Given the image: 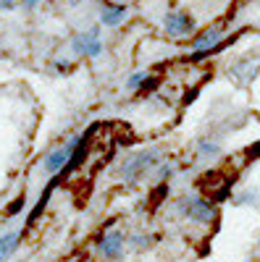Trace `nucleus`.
Segmentation results:
<instances>
[{
    "mask_svg": "<svg viewBox=\"0 0 260 262\" xmlns=\"http://www.w3.org/2000/svg\"><path fill=\"white\" fill-rule=\"evenodd\" d=\"M161 163H163V149L161 147H147V149L132 152V155L118 165V179L126 181V184H137L150 170H155Z\"/></svg>",
    "mask_w": 260,
    "mask_h": 262,
    "instance_id": "nucleus-1",
    "label": "nucleus"
},
{
    "mask_svg": "<svg viewBox=\"0 0 260 262\" xmlns=\"http://www.w3.org/2000/svg\"><path fill=\"white\" fill-rule=\"evenodd\" d=\"M176 207H179V212L187 217V221H192V223L208 226V223L215 221V207H213V202H208L205 196H200V194H187V196H182V200L176 202Z\"/></svg>",
    "mask_w": 260,
    "mask_h": 262,
    "instance_id": "nucleus-2",
    "label": "nucleus"
},
{
    "mask_svg": "<svg viewBox=\"0 0 260 262\" xmlns=\"http://www.w3.org/2000/svg\"><path fill=\"white\" fill-rule=\"evenodd\" d=\"M163 32L168 37L182 39V37H189V34L197 32V24H194V18L184 11H168L163 16Z\"/></svg>",
    "mask_w": 260,
    "mask_h": 262,
    "instance_id": "nucleus-3",
    "label": "nucleus"
},
{
    "mask_svg": "<svg viewBox=\"0 0 260 262\" xmlns=\"http://www.w3.org/2000/svg\"><path fill=\"white\" fill-rule=\"evenodd\" d=\"M71 50L76 55L87 58H100L103 55V39H100V27H92L90 32H79L71 39Z\"/></svg>",
    "mask_w": 260,
    "mask_h": 262,
    "instance_id": "nucleus-4",
    "label": "nucleus"
},
{
    "mask_svg": "<svg viewBox=\"0 0 260 262\" xmlns=\"http://www.w3.org/2000/svg\"><path fill=\"white\" fill-rule=\"evenodd\" d=\"M224 32H226V27H208V29L197 32L192 39V58H203L213 50H218L221 48L218 42H221Z\"/></svg>",
    "mask_w": 260,
    "mask_h": 262,
    "instance_id": "nucleus-5",
    "label": "nucleus"
},
{
    "mask_svg": "<svg viewBox=\"0 0 260 262\" xmlns=\"http://www.w3.org/2000/svg\"><path fill=\"white\" fill-rule=\"evenodd\" d=\"M124 244H126V236L121 231H108V233H100L97 238V249L108 259H118L124 254Z\"/></svg>",
    "mask_w": 260,
    "mask_h": 262,
    "instance_id": "nucleus-6",
    "label": "nucleus"
},
{
    "mask_svg": "<svg viewBox=\"0 0 260 262\" xmlns=\"http://www.w3.org/2000/svg\"><path fill=\"white\" fill-rule=\"evenodd\" d=\"M126 16H129V6L111 3V6H105L100 11V24H105V27H121L126 21Z\"/></svg>",
    "mask_w": 260,
    "mask_h": 262,
    "instance_id": "nucleus-7",
    "label": "nucleus"
},
{
    "mask_svg": "<svg viewBox=\"0 0 260 262\" xmlns=\"http://www.w3.org/2000/svg\"><path fill=\"white\" fill-rule=\"evenodd\" d=\"M194 149H197V158L203 160V163H208V160H215L221 155V144L215 142V139H210V137H200L197 139V144H194Z\"/></svg>",
    "mask_w": 260,
    "mask_h": 262,
    "instance_id": "nucleus-8",
    "label": "nucleus"
},
{
    "mask_svg": "<svg viewBox=\"0 0 260 262\" xmlns=\"http://www.w3.org/2000/svg\"><path fill=\"white\" fill-rule=\"evenodd\" d=\"M18 238H21L18 231H8V233L0 236V262H6L8 257H13V252L18 247Z\"/></svg>",
    "mask_w": 260,
    "mask_h": 262,
    "instance_id": "nucleus-9",
    "label": "nucleus"
},
{
    "mask_svg": "<svg viewBox=\"0 0 260 262\" xmlns=\"http://www.w3.org/2000/svg\"><path fill=\"white\" fill-rule=\"evenodd\" d=\"M147 79H150V76H147L145 71H134L132 76L126 79V90H129V92H142V86H145Z\"/></svg>",
    "mask_w": 260,
    "mask_h": 262,
    "instance_id": "nucleus-10",
    "label": "nucleus"
},
{
    "mask_svg": "<svg viewBox=\"0 0 260 262\" xmlns=\"http://www.w3.org/2000/svg\"><path fill=\"white\" fill-rule=\"evenodd\" d=\"M153 173H155V179H158L161 184H168V179L173 176V163H166V160H163V163H161Z\"/></svg>",
    "mask_w": 260,
    "mask_h": 262,
    "instance_id": "nucleus-11",
    "label": "nucleus"
},
{
    "mask_svg": "<svg viewBox=\"0 0 260 262\" xmlns=\"http://www.w3.org/2000/svg\"><path fill=\"white\" fill-rule=\"evenodd\" d=\"M21 207H24V196H18V200H16V202H11V207H8V215L13 217V215H16V212H18Z\"/></svg>",
    "mask_w": 260,
    "mask_h": 262,
    "instance_id": "nucleus-12",
    "label": "nucleus"
},
{
    "mask_svg": "<svg viewBox=\"0 0 260 262\" xmlns=\"http://www.w3.org/2000/svg\"><path fill=\"white\" fill-rule=\"evenodd\" d=\"M39 6V0H21V8H24V11H34Z\"/></svg>",
    "mask_w": 260,
    "mask_h": 262,
    "instance_id": "nucleus-13",
    "label": "nucleus"
},
{
    "mask_svg": "<svg viewBox=\"0 0 260 262\" xmlns=\"http://www.w3.org/2000/svg\"><path fill=\"white\" fill-rule=\"evenodd\" d=\"M132 244H134V247H137V249H139V247H147V238H145V236H142V233H137V236H134V238H132Z\"/></svg>",
    "mask_w": 260,
    "mask_h": 262,
    "instance_id": "nucleus-14",
    "label": "nucleus"
},
{
    "mask_svg": "<svg viewBox=\"0 0 260 262\" xmlns=\"http://www.w3.org/2000/svg\"><path fill=\"white\" fill-rule=\"evenodd\" d=\"M0 8H3V11H13L16 8V0H0Z\"/></svg>",
    "mask_w": 260,
    "mask_h": 262,
    "instance_id": "nucleus-15",
    "label": "nucleus"
},
{
    "mask_svg": "<svg viewBox=\"0 0 260 262\" xmlns=\"http://www.w3.org/2000/svg\"><path fill=\"white\" fill-rule=\"evenodd\" d=\"M82 3V0H69V6H79Z\"/></svg>",
    "mask_w": 260,
    "mask_h": 262,
    "instance_id": "nucleus-16",
    "label": "nucleus"
}]
</instances>
